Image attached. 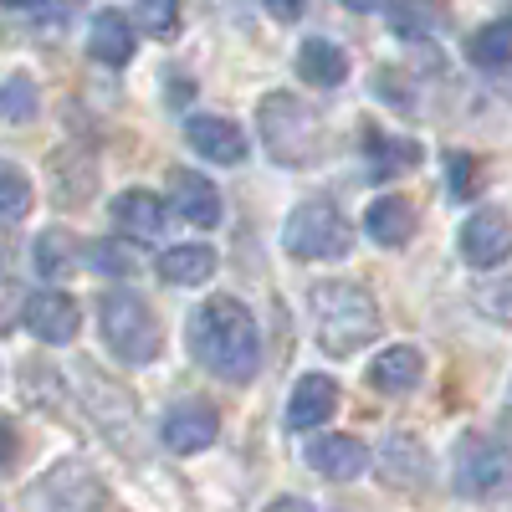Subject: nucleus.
<instances>
[{"label":"nucleus","instance_id":"obj_1","mask_svg":"<svg viewBox=\"0 0 512 512\" xmlns=\"http://www.w3.org/2000/svg\"><path fill=\"white\" fill-rule=\"evenodd\" d=\"M190 354L200 369H210L226 384H246L262 369V328L236 297H205L190 313Z\"/></svg>","mask_w":512,"mask_h":512},{"label":"nucleus","instance_id":"obj_2","mask_svg":"<svg viewBox=\"0 0 512 512\" xmlns=\"http://www.w3.org/2000/svg\"><path fill=\"white\" fill-rule=\"evenodd\" d=\"M313 313H318V344L333 359H354L364 344L379 338V308L354 282H318L313 287Z\"/></svg>","mask_w":512,"mask_h":512},{"label":"nucleus","instance_id":"obj_3","mask_svg":"<svg viewBox=\"0 0 512 512\" xmlns=\"http://www.w3.org/2000/svg\"><path fill=\"white\" fill-rule=\"evenodd\" d=\"M256 128H262V144L277 164L303 169L318 159L323 149V118L313 103L292 98V93H267L262 108H256Z\"/></svg>","mask_w":512,"mask_h":512},{"label":"nucleus","instance_id":"obj_4","mask_svg":"<svg viewBox=\"0 0 512 512\" xmlns=\"http://www.w3.org/2000/svg\"><path fill=\"white\" fill-rule=\"evenodd\" d=\"M98 318H103V338H108V349L123 359V364H149L164 344V333H159V318L154 308L144 303L139 292H103V303H98Z\"/></svg>","mask_w":512,"mask_h":512},{"label":"nucleus","instance_id":"obj_5","mask_svg":"<svg viewBox=\"0 0 512 512\" xmlns=\"http://www.w3.org/2000/svg\"><path fill=\"white\" fill-rule=\"evenodd\" d=\"M282 246L297 256V262H338V256H349L354 231H349V221H344V210H338V205L308 200V205H297L287 216Z\"/></svg>","mask_w":512,"mask_h":512},{"label":"nucleus","instance_id":"obj_6","mask_svg":"<svg viewBox=\"0 0 512 512\" xmlns=\"http://www.w3.org/2000/svg\"><path fill=\"white\" fill-rule=\"evenodd\" d=\"M461 256L472 267H482V272L502 267L512 256V216H507V210H497V205L472 210L466 226H461Z\"/></svg>","mask_w":512,"mask_h":512},{"label":"nucleus","instance_id":"obj_7","mask_svg":"<svg viewBox=\"0 0 512 512\" xmlns=\"http://www.w3.org/2000/svg\"><path fill=\"white\" fill-rule=\"evenodd\" d=\"M456 472H461V487L477 497L502 492V487H512V451L502 441H487V436H466L461 456H456Z\"/></svg>","mask_w":512,"mask_h":512},{"label":"nucleus","instance_id":"obj_8","mask_svg":"<svg viewBox=\"0 0 512 512\" xmlns=\"http://www.w3.org/2000/svg\"><path fill=\"white\" fill-rule=\"evenodd\" d=\"M216 436H221V415H216V405H205V400H180L159 425V441L175 456H195Z\"/></svg>","mask_w":512,"mask_h":512},{"label":"nucleus","instance_id":"obj_9","mask_svg":"<svg viewBox=\"0 0 512 512\" xmlns=\"http://www.w3.org/2000/svg\"><path fill=\"white\" fill-rule=\"evenodd\" d=\"M169 205L180 210V221L195 231H210L221 221V190L195 169H169Z\"/></svg>","mask_w":512,"mask_h":512},{"label":"nucleus","instance_id":"obj_10","mask_svg":"<svg viewBox=\"0 0 512 512\" xmlns=\"http://www.w3.org/2000/svg\"><path fill=\"white\" fill-rule=\"evenodd\" d=\"M82 323V308L67 292H31L26 297V328L41 338V344H72Z\"/></svg>","mask_w":512,"mask_h":512},{"label":"nucleus","instance_id":"obj_11","mask_svg":"<svg viewBox=\"0 0 512 512\" xmlns=\"http://www.w3.org/2000/svg\"><path fill=\"white\" fill-rule=\"evenodd\" d=\"M333 410H338V384L328 374H303L297 390L287 395V425L292 431H318V425H328Z\"/></svg>","mask_w":512,"mask_h":512},{"label":"nucleus","instance_id":"obj_12","mask_svg":"<svg viewBox=\"0 0 512 512\" xmlns=\"http://www.w3.org/2000/svg\"><path fill=\"white\" fill-rule=\"evenodd\" d=\"M308 466L328 482H354L364 466H369V446L359 436H318L308 446Z\"/></svg>","mask_w":512,"mask_h":512},{"label":"nucleus","instance_id":"obj_13","mask_svg":"<svg viewBox=\"0 0 512 512\" xmlns=\"http://www.w3.org/2000/svg\"><path fill=\"white\" fill-rule=\"evenodd\" d=\"M185 139H190V149H200L210 164H241V154H246L241 128L226 123V118H216V113H195V118L185 123Z\"/></svg>","mask_w":512,"mask_h":512},{"label":"nucleus","instance_id":"obj_14","mask_svg":"<svg viewBox=\"0 0 512 512\" xmlns=\"http://www.w3.org/2000/svg\"><path fill=\"white\" fill-rule=\"evenodd\" d=\"M139 36H134V21H128L123 11H98L93 26H88V57L103 62V67H123L128 57H134Z\"/></svg>","mask_w":512,"mask_h":512},{"label":"nucleus","instance_id":"obj_15","mask_svg":"<svg viewBox=\"0 0 512 512\" xmlns=\"http://www.w3.org/2000/svg\"><path fill=\"white\" fill-rule=\"evenodd\" d=\"M420 374H425V354L415 344H395V349L374 354V364H369V384L379 395H410Z\"/></svg>","mask_w":512,"mask_h":512},{"label":"nucleus","instance_id":"obj_16","mask_svg":"<svg viewBox=\"0 0 512 512\" xmlns=\"http://www.w3.org/2000/svg\"><path fill=\"white\" fill-rule=\"evenodd\" d=\"M374 461H379V477L390 487H425V477H431V456L410 436H390Z\"/></svg>","mask_w":512,"mask_h":512},{"label":"nucleus","instance_id":"obj_17","mask_svg":"<svg viewBox=\"0 0 512 512\" xmlns=\"http://www.w3.org/2000/svg\"><path fill=\"white\" fill-rule=\"evenodd\" d=\"M297 77H303L308 88H344V82H349V57H344V47H333L328 36L303 41V52H297Z\"/></svg>","mask_w":512,"mask_h":512},{"label":"nucleus","instance_id":"obj_18","mask_svg":"<svg viewBox=\"0 0 512 512\" xmlns=\"http://www.w3.org/2000/svg\"><path fill=\"white\" fill-rule=\"evenodd\" d=\"M384 21L395 36H431L451 21V0H384Z\"/></svg>","mask_w":512,"mask_h":512},{"label":"nucleus","instance_id":"obj_19","mask_svg":"<svg viewBox=\"0 0 512 512\" xmlns=\"http://www.w3.org/2000/svg\"><path fill=\"white\" fill-rule=\"evenodd\" d=\"M113 221H118V231H128V236L154 241V236L164 231V200H159L154 190H123V195L113 200Z\"/></svg>","mask_w":512,"mask_h":512},{"label":"nucleus","instance_id":"obj_20","mask_svg":"<svg viewBox=\"0 0 512 512\" xmlns=\"http://www.w3.org/2000/svg\"><path fill=\"white\" fill-rule=\"evenodd\" d=\"M216 267H221V256L210 246H169L159 256V277L169 287H200V282L216 277Z\"/></svg>","mask_w":512,"mask_h":512},{"label":"nucleus","instance_id":"obj_21","mask_svg":"<svg viewBox=\"0 0 512 512\" xmlns=\"http://www.w3.org/2000/svg\"><path fill=\"white\" fill-rule=\"evenodd\" d=\"M364 231H369L379 246H405V241L415 236V210H410V200L379 195V200L364 210Z\"/></svg>","mask_w":512,"mask_h":512},{"label":"nucleus","instance_id":"obj_22","mask_svg":"<svg viewBox=\"0 0 512 512\" xmlns=\"http://www.w3.org/2000/svg\"><path fill=\"white\" fill-rule=\"evenodd\" d=\"M364 159L384 180V175H395V169H415L420 164V144L415 139H384L374 123H364Z\"/></svg>","mask_w":512,"mask_h":512},{"label":"nucleus","instance_id":"obj_23","mask_svg":"<svg viewBox=\"0 0 512 512\" xmlns=\"http://www.w3.org/2000/svg\"><path fill=\"white\" fill-rule=\"evenodd\" d=\"M31 262H36V272H41V277L62 282V277H72V272H77L82 251H77L72 231H41V236H36V246H31Z\"/></svg>","mask_w":512,"mask_h":512},{"label":"nucleus","instance_id":"obj_24","mask_svg":"<svg viewBox=\"0 0 512 512\" xmlns=\"http://www.w3.org/2000/svg\"><path fill=\"white\" fill-rule=\"evenodd\" d=\"M466 57L482 72H512V21H492L466 41Z\"/></svg>","mask_w":512,"mask_h":512},{"label":"nucleus","instance_id":"obj_25","mask_svg":"<svg viewBox=\"0 0 512 512\" xmlns=\"http://www.w3.org/2000/svg\"><path fill=\"white\" fill-rule=\"evenodd\" d=\"M82 262H88L93 272H103V277H134L139 272L134 246H123V241H88L82 246Z\"/></svg>","mask_w":512,"mask_h":512},{"label":"nucleus","instance_id":"obj_26","mask_svg":"<svg viewBox=\"0 0 512 512\" xmlns=\"http://www.w3.org/2000/svg\"><path fill=\"white\" fill-rule=\"evenodd\" d=\"M36 108H41L36 82H31L26 72H11V77H6V88H0V113H6V123H26Z\"/></svg>","mask_w":512,"mask_h":512},{"label":"nucleus","instance_id":"obj_27","mask_svg":"<svg viewBox=\"0 0 512 512\" xmlns=\"http://www.w3.org/2000/svg\"><path fill=\"white\" fill-rule=\"evenodd\" d=\"M477 185H482V164L466 154V149H451L446 154V195L451 200H472Z\"/></svg>","mask_w":512,"mask_h":512},{"label":"nucleus","instance_id":"obj_28","mask_svg":"<svg viewBox=\"0 0 512 512\" xmlns=\"http://www.w3.org/2000/svg\"><path fill=\"white\" fill-rule=\"evenodd\" d=\"M134 21H139L149 36L169 41V36L180 31V0H134Z\"/></svg>","mask_w":512,"mask_h":512},{"label":"nucleus","instance_id":"obj_29","mask_svg":"<svg viewBox=\"0 0 512 512\" xmlns=\"http://www.w3.org/2000/svg\"><path fill=\"white\" fill-rule=\"evenodd\" d=\"M26 205H31V180L21 175L16 164H6V169H0V221L16 226L26 216Z\"/></svg>","mask_w":512,"mask_h":512},{"label":"nucleus","instance_id":"obj_30","mask_svg":"<svg viewBox=\"0 0 512 512\" xmlns=\"http://www.w3.org/2000/svg\"><path fill=\"white\" fill-rule=\"evenodd\" d=\"M477 308H482L487 318H497V323L512 328V272H507V277H492V282L477 287Z\"/></svg>","mask_w":512,"mask_h":512},{"label":"nucleus","instance_id":"obj_31","mask_svg":"<svg viewBox=\"0 0 512 512\" xmlns=\"http://www.w3.org/2000/svg\"><path fill=\"white\" fill-rule=\"evenodd\" d=\"M262 6H267V16H277V21H297V16L308 11V0H262Z\"/></svg>","mask_w":512,"mask_h":512},{"label":"nucleus","instance_id":"obj_32","mask_svg":"<svg viewBox=\"0 0 512 512\" xmlns=\"http://www.w3.org/2000/svg\"><path fill=\"white\" fill-rule=\"evenodd\" d=\"M344 6H349V11H359V16H369L374 6H384V0H344Z\"/></svg>","mask_w":512,"mask_h":512},{"label":"nucleus","instance_id":"obj_33","mask_svg":"<svg viewBox=\"0 0 512 512\" xmlns=\"http://www.w3.org/2000/svg\"><path fill=\"white\" fill-rule=\"evenodd\" d=\"M6 6H16V11H41L47 0H6Z\"/></svg>","mask_w":512,"mask_h":512}]
</instances>
